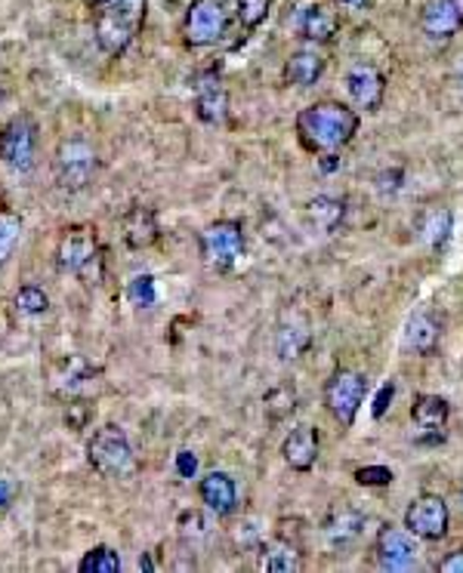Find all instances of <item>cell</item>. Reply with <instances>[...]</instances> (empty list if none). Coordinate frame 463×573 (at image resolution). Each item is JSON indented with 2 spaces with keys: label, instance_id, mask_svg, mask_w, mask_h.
<instances>
[{
  "label": "cell",
  "instance_id": "52a82bcc",
  "mask_svg": "<svg viewBox=\"0 0 463 573\" xmlns=\"http://www.w3.org/2000/svg\"><path fill=\"white\" fill-rule=\"evenodd\" d=\"M365 398H368V377L353 367H337L331 380L324 382V407L343 429L356 422Z\"/></svg>",
  "mask_w": 463,
  "mask_h": 573
},
{
  "label": "cell",
  "instance_id": "4fadbf2b",
  "mask_svg": "<svg viewBox=\"0 0 463 573\" xmlns=\"http://www.w3.org/2000/svg\"><path fill=\"white\" fill-rule=\"evenodd\" d=\"M346 93L349 99L365 108V111H380L383 96H387V77L383 71L371 65V62H358L346 74Z\"/></svg>",
  "mask_w": 463,
  "mask_h": 573
},
{
  "label": "cell",
  "instance_id": "8fae6325",
  "mask_svg": "<svg viewBox=\"0 0 463 573\" xmlns=\"http://www.w3.org/2000/svg\"><path fill=\"white\" fill-rule=\"evenodd\" d=\"M448 417H451V407L442 395H417L411 404V422L417 429V441L420 444H439L446 438Z\"/></svg>",
  "mask_w": 463,
  "mask_h": 573
},
{
  "label": "cell",
  "instance_id": "8d00e7d4",
  "mask_svg": "<svg viewBox=\"0 0 463 573\" xmlns=\"http://www.w3.org/2000/svg\"><path fill=\"white\" fill-rule=\"evenodd\" d=\"M439 571L442 573H463V549H458V552H451L448 558H442V561H439Z\"/></svg>",
  "mask_w": 463,
  "mask_h": 573
},
{
  "label": "cell",
  "instance_id": "7a4b0ae2",
  "mask_svg": "<svg viewBox=\"0 0 463 573\" xmlns=\"http://www.w3.org/2000/svg\"><path fill=\"white\" fill-rule=\"evenodd\" d=\"M56 268L81 284H99L106 272V250L93 226H72L56 243Z\"/></svg>",
  "mask_w": 463,
  "mask_h": 573
},
{
  "label": "cell",
  "instance_id": "ffe728a7",
  "mask_svg": "<svg viewBox=\"0 0 463 573\" xmlns=\"http://www.w3.org/2000/svg\"><path fill=\"white\" fill-rule=\"evenodd\" d=\"M309 346H312L309 321H306L304 314H287L285 321L278 324V333H275L278 358H282V361H294V358H300Z\"/></svg>",
  "mask_w": 463,
  "mask_h": 573
},
{
  "label": "cell",
  "instance_id": "9c48e42d",
  "mask_svg": "<svg viewBox=\"0 0 463 573\" xmlns=\"http://www.w3.org/2000/svg\"><path fill=\"white\" fill-rule=\"evenodd\" d=\"M37 157V123L28 115H16L0 123V164L16 174H28Z\"/></svg>",
  "mask_w": 463,
  "mask_h": 573
},
{
  "label": "cell",
  "instance_id": "d590c367",
  "mask_svg": "<svg viewBox=\"0 0 463 573\" xmlns=\"http://www.w3.org/2000/svg\"><path fill=\"white\" fill-rule=\"evenodd\" d=\"M177 471L182 475V478H195L198 459L192 456V451H179L177 453Z\"/></svg>",
  "mask_w": 463,
  "mask_h": 573
},
{
  "label": "cell",
  "instance_id": "5b68a950",
  "mask_svg": "<svg viewBox=\"0 0 463 573\" xmlns=\"http://www.w3.org/2000/svg\"><path fill=\"white\" fill-rule=\"evenodd\" d=\"M87 463L103 478H127L136 469V453L121 426H103L87 441Z\"/></svg>",
  "mask_w": 463,
  "mask_h": 573
},
{
  "label": "cell",
  "instance_id": "f1b7e54d",
  "mask_svg": "<svg viewBox=\"0 0 463 573\" xmlns=\"http://www.w3.org/2000/svg\"><path fill=\"white\" fill-rule=\"evenodd\" d=\"M19 238H22V219L10 210H0V265L13 256Z\"/></svg>",
  "mask_w": 463,
  "mask_h": 573
},
{
  "label": "cell",
  "instance_id": "5bb4252c",
  "mask_svg": "<svg viewBox=\"0 0 463 573\" xmlns=\"http://www.w3.org/2000/svg\"><path fill=\"white\" fill-rule=\"evenodd\" d=\"M420 28L429 40H451L463 28V10L458 0H427L420 10Z\"/></svg>",
  "mask_w": 463,
  "mask_h": 573
},
{
  "label": "cell",
  "instance_id": "9a60e30c",
  "mask_svg": "<svg viewBox=\"0 0 463 573\" xmlns=\"http://www.w3.org/2000/svg\"><path fill=\"white\" fill-rule=\"evenodd\" d=\"M195 115L198 121L211 123H223L229 118V93L223 87V81L216 77L214 71L211 74H201L195 84Z\"/></svg>",
  "mask_w": 463,
  "mask_h": 573
},
{
  "label": "cell",
  "instance_id": "d4e9b609",
  "mask_svg": "<svg viewBox=\"0 0 463 573\" xmlns=\"http://www.w3.org/2000/svg\"><path fill=\"white\" fill-rule=\"evenodd\" d=\"M260 568L266 573L304 571V558L285 539H272V542L263 546V552H260Z\"/></svg>",
  "mask_w": 463,
  "mask_h": 573
},
{
  "label": "cell",
  "instance_id": "1f68e13d",
  "mask_svg": "<svg viewBox=\"0 0 463 573\" xmlns=\"http://www.w3.org/2000/svg\"><path fill=\"white\" fill-rule=\"evenodd\" d=\"M424 235H427L429 247H442L448 241V235H451V213L448 210H436L427 219Z\"/></svg>",
  "mask_w": 463,
  "mask_h": 573
},
{
  "label": "cell",
  "instance_id": "7bdbcfd3",
  "mask_svg": "<svg viewBox=\"0 0 463 573\" xmlns=\"http://www.w3.org/2000/svg\"><path fill=\"white\" fill-rule=\"evenodd\" d=\"M461 505H463V493H461Z\"/></svg>",
  "mask_w": 463,
  "mask_h": 573
},
{
  "label": "cell",
  "instance_id": "ba28073f",
  "mask_svg": "<svg viewBox=\"0 0 463 573\" xmlns=\"http://www.w3.org/2000/svg\"><path fill=\"white\" fill-rule=\"evenodd\" d=\"M229 28V0H192L182 19L186 47H214Z\"/></svg>",
  "mask_w": 463,
  "mask_h": 573
},
{
  "label": "cell",
  "instance_id": "7c38bea8",
  "mask_svg": "<svg viewBox=\"0 0 463 573\" xmlns=\"http://www.w3.org/2000/svg\"><path fill=\"white\" fill-rule=\"evenodd\" d=\"M375 552L383 571H408L411 564L417 561V542H414V534H411L408 527L399 530V527L387 524L377 534Z\"/></svg>",
  "mask_w": 463,
  "mask_h": 573
},
{
  "label": "cell",
  "instance_id": "f546056e",
  "mask_svg": "<svg viewBox=\"0 0 463 573\" xmlns=\"http://www.w3.org/2000/svg\"><path fill=\"white\" fill-rule=\"evenodd\" d=\"M16 309L22 314H28V318H37V314H44L50 309V296L44 294L40 287H35V284H25V287H19Z\"/></svg>",
  "mask_w": 463,
  "mask_h": 573
},
{
  "label": "cell",
  "instance_id": "277c9868",
  "mask_svg": "<svg viewBox=\"0 0 463 573\" xmlns=\"http://www.w3.org/2000/svg\"><path fill=\"white\" fill-rule=\"evenodd\" d=\"M103 157L96 145L84 136H69L56 145L54 152V179L62 191H84L99 176Z\"/></svg>",
  "mask_w": 463,
  "mask_h": 573
},
{
  "label": "cell",
  "instance_id": "484cf974",
  "mask_svg": "<svg viewBox=\"0 0 463 573\" xmlns=\"http://www.w3.org/2000/svg\"><path fill=\"white\" fill-rule=\"evenodd\" d=\"M343 213H346V204H343L340 198H328V194H319V198H312V201L306 204L309 223L319 228V231H324V235L340 226Z\"/></svg>",
  "mask_w": 463,
  "mask_h": 573
},
{
  "label": "cell",
  "instance_id": "4dcf8cb0",
  "mask_svg": "<svg viewBox=\"0 0 463 573\" xmlns=\"http://www.w3.org/2000/svg\"><path fill=\"white\" fill-rule=\"evenodd\" d=\"M269 7H272V0H235V13H238V22L253 32V28H260L269 16Z\"/></svg>",
  "mask_w": 463,
  "mask_h": 573
},
{
  "label": "cell",
  "instance_id": "83f0119b",
  "mask_svg": "<svg viewBox=\"0 0 463 573\" xmlns=\"http://www.w3.org/2000/svg\"><path fill=\"white\" fill-rule=\"evenodd\" d=\"M78 571L81 573H118L121 571V556H118L111 546H96V549H90L87 556L81 558Z\"/></svg>",
  "mask_w": 463,
  "mask_h": 573
},
{
  "label": "cell",
  "instance_id": "e575fe53",
  "mask_svg": "<svg viewBox=\"0 0 463 573\" xmlns=\"http://www.w3.org/2000/svg\"><path fill=\"white\" fill-rule=\"evenodd\" d=\"M392 395H395V382H383V385H380V392H377V398H375V410H371V414H375V419H380L383 414H387V407L392 404Z\"/></svg>",
  "mask_w": 463,
  "mask_h": 573
},
{
  "label": "cell",
  "instance_id": "ac0fdd59",
  "mask_svg": "<svg viewBox=\"0 0 463 573\" xmlns=\"http://www.w3.org/2000/svg\"><path fill=\"white\" fill-rule=\"evenodd\" d=\"M121 235H124V243L130 250H149L161 235L155 210L143 207V204H133L121 216Z\"/></svg>",
  "mask_w": 463,
  "mask_h": 573
},
{
  "label": "cell",
  "instance_id": "60d3db41",
  "mask_svg": "<svg viewBox=\"0 0 463 573\" xmlns=\"http://www.w3.org/2000/svg\"><path fill=\"white\" fill-rule=\"evenodd\" d=\"M7 500V485H0V503Z\"/></svg>",
  "mask_w": 463,
  "mask_h": 573
},
{
  "label": "cell",
  "instance_id": "836d02e7",
  "mask_svg": "<svg viewBox=\"0 0 463 573\" xmlns=\"http://www.w3.org/2000/svg\"><path fill=\"white\" fill-rule=\"evenodd\" d=\"M130 296H133L136 306H152L155 302V280L149 275H136L130 280Z\"/></svg>",
  "mask_w": 463,
  "mask_h": 573
},
{
  "label": "cell",
  "instance_id": "74e56055",
  "mask_svg": "<svg viewBox=\"0 0 463 573\" xmlns=\"http://www.w3.org/2000/svg\"><path fill=\"white\" fill-rule=\"evenodd\" d=\"M319 167H321V170H324V174H334V170H337V167H340L337 152H328V155H321L319 157Z\"/></svg>",
  "mask_w": 463,
  "mask_h": 573
},
{
  "label": "cell",
  "instance_id": "3957f363",
  "mask_svg": "<svg viewBox=\"0 0 463 573\" xmlns=\"http://www.w3.org/2000/svg\"><path fill=\"white\" fill-rule=\"evenodd\" d=\"M145 7L149 0H111L106 7H99L96 22H93V35H96L99 50L108 56H121L143 32Z\"/></svg>",
  "mask_w": 463,
  "mask_h": 573
},
{
  "label": "cell",
  "instance_id": "d6a6232c",
  "mask_svg": "<svg viewBox=\"0 0 463 573\" xmlns=\"http://www.w3.org/2000/svg\"><path fill=\"white\" fill-rule=\"evenodd\" d=\"M392 478L395 475L387 466H361V469H356V481L361 487H390Z\"/></svg>",
  "mask_w": 463,
  "mask_h": 573
},
{
  "label": "cell",
  "instance_id": "4316f807",
  "mask_svg": "<svg viewBox=\"0 0 463 573\" xmlns=\"http://www.w3.org/2000/svg\"><path fill=\"white\" fill-rule=\"evenodd\" d=\"M263 404H266V414L272 422H278V419L290 417L294 410H297V389L294 385H275L272 392H269L266 398H263Z\"/></svg>",
  "mask_w": 463,
  "mask_h": 573
},
{
  "label": "cell",
  "instance_id": "d6986e66",
  "mask_svg": "<svg viewBox=\"0 0 463 573\" xmlns=\"http://www.w3.org/2000/svg\"><path fill=\"white\" fill-rule=\"evenodd\" d=\"M282 456L294 471H309L319 459V432L312 426H297L282 444Z\"/></svg>",
  "mask_w": 463,
  "mask_h": 573
},
{
  "label": "cell",
  "instance_id": "cb8c5ba5",
  "mask_svg": "<svg viewBox=\"0 0 463 573\" xmlns=\"http://www.w3.org/2000/svg\"><path fill=\"white\" fill-rule=\"evenodd\" d=\"M439 336H442V327L429 312L411 314L405 324V346L417 355H432L439 346Z\"/></svg>",
  "mask_w": 463,
  "mask_h": 573
},
{
  "label": "cell",
  "instance_id": "8992f818",
  "mask_svg": "<svg viewBox=\"0 0 463 573\" xmlns=\"http://www.w3.org/2000/svg\"><path fill=\"white\" fill-rule=\"evenodd\" d=\"M198 253L211 272H229L245 253V226L235 219H216L198 235Z\"/></svg>",
  "mask_w": 463,
  "mask_h": 573
},
{
  "label": "cell",
  "instance_id": "f35d334b",
  "mask_svg": "<svg viewBox=\"0 0 463 573\" xmlns=\"http://www.w3.org/2000/svg\"><path fill=\"white\" fill-rule=\"evenodd\" d=\"M340 3H346V7H353V10H368L375 0H340Z\"/></svg>",
  "mask_w": 463,
  "mask_h": 573
},
{
  "label": "cell",
  "instance_id": "603a6c76",
  "mask_svg": "<svg viewBox=\"0 0 463 573\" xmlns=\"http://www.w3.org/2000/svg\"><path fill=\"white\" fill-rule=\"evenodd\" d=\"M300 32L312 44H331L340 35V16L328 3L316 0V3L306 7L304 16H300Z\"/></svg>",
  "mask_w": 463,
  "mask_h": 573
},
{
  "label": "cell",
  "instance_id": "b9f144b4",
  "mask_svg": "<svg viewBox=\"0 0 463 573\" xmlns=\"http://www.w3.org/2000/svg\"><path fill=\"white\" fill-rule=\"evenodd\" d=\"M458 84L463 87V62H461V69H458Z\"/></svg>",
  "mask_w": 463,
  "mask_h": 573
},
{
  "label": "cell",
  "instance_id": "2e32d148",
  "mask_svg": "<svg viewBox=\"0 0 463 573\" xmlns=\"http://www.w3.org/2000/svg\"><path fill=\"white\" fill-rule=\"evenodd\" d=\"M198 497L201 503L214 512L216 518H226L238 509V487L232 481V475L226 471H207L201 481H198Z\"/></svg>",
  "mask_w": 463,
  "mask_h": 573
},
{
  "label": "cell",
  "instance_id": "7402d4cb",
  "mask_svg": "<svg viewBox=\"0 0 463 573\" xmlns=\"http://www.w3.org/2000/svg\"><path fill=\"white\" fill-rule=\"evenodd\" d=\"M324 69H328V59H324L316 47L297 50L285 62V84L300 89L312 87V84H319V77L324 74Z\"/></svg>",
  "mask_w": 463,
  "mask_h": 573
},
{
  "label": "cell",
  "instance_id": "e0dca14e",
  "mask_svg": "<svg viewBox=\"0 0 463 573\" xmlns=\"http://www.w3.org/2000/svg\"><path fill=\"white\" fill-rule=\"evenodd\" d=\"M96 377H99L96 367L84 361L81 355H72V358H66L62 365L56 367L50 385H54L56 395H62V398H78L81 392H87L90 385L96 382Z\"/></svg>",
  "mask_w": 463,
  "mask_h": 573
},
{
  "label": "cell",
  "instance_id": "6da1fadb",
  "mask_svg": "<svg viewBox=\"0 0 463 573\" xmlns=\"http://www.w3.org/2000/svg\"><path fill=\"white\" fill-rule=\"evenodd\" d=\"M294 127H297V136L304 142V148L316 152V155H328V152L346 148L349 142L356 140L361 118L349 105L324 99V103L300 108Z\"/></svg>",
  "mask_w": 463,
  "mask_h": 573
},
{
  "label": "cell",
  "instance_id": "30bf717a",
  "mask_svg": "<svg viewBox=\"0 0 463 573\" xmlns=\"http://www.w3.org/2000/svg\"><path fill=\"white\" fill-rule=\"evenodd\" d=\"M448 524H451V512H448V503L439 493H420L405 509V527L417 539L436 542L448 534Z\"/></svg>",
  "mask_w": 463,
  "mask_h": 573
},
{
  "label": "cell",
  "instance_id": "44dd1931",
  "mask_svg": "<svg viewBox=\"0 0 463 573\" xmlns=\"http://www.w3.org/2000/svg\"><path fill=\"white\" fill-rule=\"evenodd\" d=\"M321 530H324L328 546L346 549L349 542H356V539L361 537V530H365V515H361L358 509L343 505V509H334V512L328 515V522H324Z\"/></svg>",
  "mask_w": 463,
  "mask_h": 573
},
{
  "label": "cell",
  "instance_id": "ab89813d",
  "mask_svg": "<svg viewBox=\"0 0 463 573\" xmlns=\"http://www.w3.org/2000/svg\"><path fill=\"white\" fill-rule=\"evenodd\" d=\"M90 7H96V10H99V7H106V3H111V0H87Z\"/></svg>",
  "mask_w": 463,
  "mask_h": 573
}]
</instances>
